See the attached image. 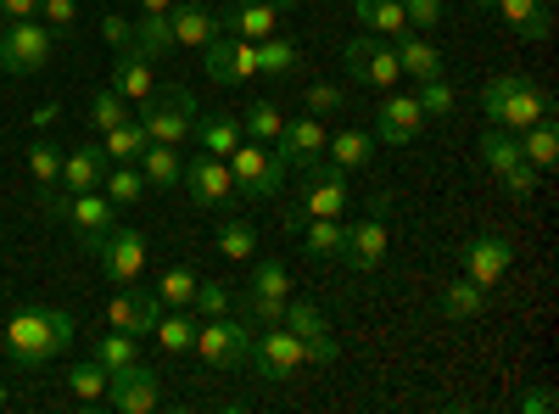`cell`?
Instances as JSON below:
<instances>
[{"instance_id": "20", "label": "cell", "mask_w": 559, "mask_h": 414, "mask_svg": "<svg viewBox=\"0 0 559 414\" xmlns=\"http://www.w3.org/2000/svg\"><path fill=\"white\" fill-rule=\"evenodd\" d=\"M419 129H426V113H419L414 96H397V90H392V96L376 107V146H392V152L414 146Z\"/></svg>"}, {"instance_id": "49", "label": "cell", "mask_w": 559, "mask_h": 414, "mask_svg": "<svg viewBox=\"0 0 559 414\" xmlns=\"http://www.w3.org/2000/svg\"><path fill=\"white\" fill-rule=\"evenodd\" d=\"M252 292L263 297H292V274L280 258H252Z\"/></svg>"}, {"instance_id": "51", "label": "cell", "mask_w": 559, "mask_h": 414, "mask_svg": "<svg viewBox=\"0 0 559 414\" xmlns=\"http://www.w3.org/2000/svg\"><path fill=\"white\" fill-rule=\"evenodd\" d=\"M39 23L51 28L57 39L79 28V0H39Z\"/></svg>"}, {"instance_id": "54", "label": "cell", "mask_w": 559, "mask_h": 414, "mask_svg": "<svg viewBox=\"0 0 559 414\" xmlns=\"http://www.w3.org/2000/svg\"><path fill=\"white\" fill-rule=\"evenodd\" d=\"M102 39L112 45V51H134V17L107 12V17H102Z\"/></svg>"}, {"instance_id": "40", "label": "cell", "mask_w": 559, "mask_h": 414, "mask_svg": "<svg viewBox=\"0 0 559 414\" xmlns=\"http://www.w3.org/2000/svg\"><path fill=\"white\" fill-rule=\"evenodd\" d=\"M280 129H286V113H280V102H252V107L241 113V134H247V141L274 146Z\"/></svg>"}, {"instance_id": "1", "label": "cell", "mask_w": 559, "mask_h": 414, "mask_svg": "<svg viewBox=\"0 0 559 414\" xmlns=\"http://www.w3.org/2000/svg\"><path fill=\"white\" fill-rule=\"evenodd\" d=\"M79 342V319L68 308H17L7 319V353L23 364V370H39L57 353H68Z\"/></svg>"}, {"instance_id": "53", "label": "cell", "mask_w": 559, "mask_h": 414, "mask_svg": "<svg viewBox=\"0 0 559 414\" xmlns=\"http://www.w3.org/2000/svg\"><path fill=\"white\" fill-rule=\"evenodd\" d=\"M191 314H197V319H218V314H229V292H224V286H202V281H197Z\"/></svg>"}, {"instance_id": "10", "label": "cell", "mask_w": 559, "mask_h": 414, "mask_svg": "<svg viewBox=\"0 0 559 414\" xmlns=\"http://www.w3.org/2000/svg\"><path fill=\"white\" fill-rule=\"evenodd\" d=\"M224 163H229V174H236L241 197H258V202H263V197H274L280 186H286V174H292L286 163L274 157V146H263V141H241Z\"/></svg>"}, {"instance_id": "61", "label": "cell", "mask_w": 559, "mask_h": 414, "mask_svg": "<svg viewBox=\"0 0 559 414\" xmlns=\"http://www.w3.org/2000/svg\"><path fill=\"white\" fill-rule=\"evenodd\" d=\"M0 353H7V326H0Z\"/></svg>"}, {"instance_id": "18", "label": "cell", "mask_w": 559, "mask_h": 414, "mask_svg": "<svg viewBox=\"0 0 559 414\" xmlns=\"http://www.w3.org/2000/svg\"><path fill=\"white\" fill-rule=\"evenodd\" d=\"M297 0H229L218 12V28L236 39H269L280 28V12H292Z\"/></svg>"}, {"instance_id": "50", "label": "cell", "mask_w": 559, "mask_h": 414, "mask_svg": "<svg viewBox=\"0 0 559 414\" xmlns=\"http://www.w3.org/2000/svg\"><path fill=\"white\" fill-rule=\"evenodd\" d=\"M302 107H308L313 118H331V113L347 107V90H342V84H308V90H302Z\"/></svg>"}, {"instance_id": "55", "label": "cell", "mask_w": 559, "mask_h": 414, "mask_svg": "<svg viewBox=\"0 0 559 414\" xmlns=\"http://www.w3.org/2000/svg\"><path fill=\"white\" fill-rule=\"evenodd\" d=\"M498 179H503L509 197H532V191H537V168H532V163H515V168L498 174Z\"/></svg>"}, {"instance_id": "30", "label": "cell", "mask_w": 559, "mask_h": 414, "mask_svg": "<svg viewBox=\"0 0 559 414\" xmlns=\"http://www.w3.org/2000/svg\"><path fill=\"white\" fill-rule=\"evenodd\" d=\"M437 308H442V319H453V326H464V319H481V308H487V286H476V281H448L442 286V297H437Z\"/></svg>"}, {"instance_id": "48", "label": "cell", "mask_w": 559, "mask_h": 414, "mask_svg": "<svg viewBox=\"0 0 559 414\" xmlns=\"http://www.w3.org/2000/svg\"><path fill=\"white\" fill-rule=\"evenodd\" d=\"M414 102H419V113H426V118H448V113H453V84H448V73H437V79H419Z\"/></svg>"}, {"instance_id": "31", "label": "cell", "mask_w": 559, "mask_h": 414, "mask_svg": "<svg viewBox=\"0 0 559 414\" xmlns=\"http://www.w3.org/2000/svg\"><path fill=\"white\" fill-rule=\"evenodd\" d=\"M521 157H526L537 174H548V168L559 163V129H554V113L521 129Z\"/></svg>"}, {"instance_id": "62", "label": "cell", "mask_w": 559, "mask_h": 414, "mask_svg": "<svg viewBox=\"0 0 559 414\" xmlns=\"http://www.w3.org/2000/svg\"><path fill=\"white\" fill-rule=\"evenodd\" d=\"M0 409H7V387H0Z\"/></svg>"}, {"instance_id": "52", "label": "cell", "mask_w": 559, "mask_h": 414, "mask_svg": "<svg viewBox=\"0 0 559 414\" xmlns=\"http://www.w3.org/2000/svg\"><path fill=\"white\" fill-rule=\"evenodd\" d=\"M403 17H408L414 34H431L448 17V7H442V0H403Z\"/></svg>"}, {"instance_id": "28", "label": "cell", "mask_w": 559, "mask_h": 414, "mask_svg": "<svg viewBox=\"0 0 559 414\" xmlns=\"http://www.w3.org/2000/svg\"><path fill=\"white\" fill-rule=\"evenodd\" d=\"M397 45V68L403 73H414V79H437L448 62H442V51H437V45H431V34H403V39H392Z\"/></svg>"}, {"instance_id": "24", "label": "cell", "mask_w": 559, "mask_h": 414, "mask_svg": "<svg viewBox=\"0 0 559 414\" xmlns=\"http://www.w3.org/2000/svg\"><path fill=\"white\" fill-rule=\"evenodd\" d=\"M168 28H174V45H191V51H202V45L218 34V12H207L202 0H174Z\"/></svg>"}, {"instance_id": "56", "label": "cell", "mask_w": 559, "mask_h": 414, "mask_svg": "<svg viewBox=\"0 0 559 414\" xmlns=\"http://www.w3.org/2000/svg\"><path fill=\"white\" fill-rule=\"evenodd\" d=\"M515 409H521V414H554V387H532V392H521Z\"/></svg>"}, {"instance_id": "34", "label": "cell", "mask_w": 559, "mask_h": 414, "mask_svg": "<svg viewBox=\"0 0 559 414\" xmlns=\"http://www.w3.org/2000/svg\"><path fill=\"white\" fill-rule=\"evenodd\" d=\"M197 326H202V319H197L191 308H168V314H157L152 336H157V347H163V353H191V342H197Z\"/></svg>"}, {"instance_id": "63", "label": "cell", "mask_w": 559, "mask_h": 414, "mask_svg": "<svg viewBox=\"0 0 559 414\" xmlns=\"http://www.w3.org/2000/svg\"><path fill=\"white\" fill-rule=\"evenodd\" d=\"M0 34H7V17H0Z\"/></svg>"}, {"instance_id": "45", "label": "cell", "mask_w": 559, "mask_h": 414, "mask_svg": "<svg viewBox=\"0 0 559 414\" xmlns=\"http://www.w3.org/2000/svg\"><path fill=\"white\" fill-rule=\"evenodd\" d=\"M191 297H197V269H191V263L163 269V281H157V303H163V308H191Z\"/></svg>"}, {"instance_id": "27", "label": "cell", "mask_w": 559, "mask_h": 414, "mask_svg": "<svg viewBox=\"0 0 559 414\" xmlns=\"http://www.w3.org/2000/svg\"><path fill=\"white\" fill-rule=\"evenodd\" d=\"M324 163L342 168V174L369 168V163H376V134H364V129H342V134H331V141H324Z\"/></svg>"}, {"instance_id": "39", "label": "cell", "mask_w": 559, "mask_h": 414, "mask_svg": "<svg viewBox=\"0 0 559 414\" xmlns=\"http://www.w3.org/2000/svg\"><path fill=\"white\" fill-rule=\"evenodd\" d=\"M134 51L140 57H168L174 51V28H168V12H140L134 17Z\"/></svg>"}, {"instance_id": "23", "label": "cell", "mask_w": 559, "mask_h": 414, "mask_svg": "<svg viewBox=\"0 0 559 414\" xmlns=\"http://www.w3.org/2000/svg\"><path fill=\"white\" fill-rule=\"evenodd\" d=\"M112 90L129 102V107H140L157 90V68H152V57H140V51H118L112 57Z\"/></svg>"}, {"instance_id": "44", "label": "cell", "mask_w": 559, "mask_h": 414, "mask_svg": "<svg viewBox=\"0 0 559 414\" xmlns=\"http://www.w3.org/2000/svg\"><path fill=\"white\" fill-rule=\"evenodd\" d=\"M218 252L224 258H236V263H252L258 258V229L247 224V218H229V224H218Z\"/></svg>"}, {"instance_id": "59", "label": "cell", "mask_w": 559, "mask_h": 414, "mask_svg": "<svg viewBox=\"0 0 559 414\" xmlns=\"http://www.w3.org/2000/svg\"><path fill=\"white\" fill-rule=\"evenodd\" d=\"M369 213L386 218V213H392V191H376V197H369Z\"/></svg>"}, {"instance_id": "57", "label": "cell", "mask_w": 559, "mask_h": 414, "mask_svg": "<svg viewBox=\"0 0 559 414\" xmlns=\"http://www.w3.org/2000/svg\"><path fill=\"white\" fill-rule=\"evenodd\" d=\"M0 17L17 23V17H39V0H0Z\"/></svg>"}, {"instance_id": "29", "label": "cell", "mask_w": 559, "mask_h": 414, "mask_svg": "<svg viewBox=\"0 0 559 414\" xmlns=\"http://www.w3.org/2000/svg\"><path fill=\"white\" fill-rule=\"evenodd\" d=\"M353 17L364 23V34H381V39H403L408 34L403 0H353Z\"/></svg>"}, {"instance_id": "4", "label": "cell", "mask_w": 559, "mask_h": 414, "mask_svg": "<svg viewBox=\"0 0 559 414\" xmlns=\"http://www.w3.org/2000/svg\"><path fill=\"white\" fill-rule=\"evenodd\" d=\"M45 213L62 218V224L73 229V236H79V247H84V252H96V241H102L107 229L118 224V208H112L102 191H79V197L51 191V197H45Z\"/></svg>"}, {"instance_id": "41", "label": "cell", "mask_w": 559, "mask_h": 414, "mask_svg": "<svg viewBox=\"0 0 559 414\" xmlns=\"http://www.w3.org/2000/svg\"><path fill=\"white\" fill-rule=\"evenodd\" d=\"M229 308H241L236 319H247L252 331H269V326H280V319H286V297H263V292H241V303H229Z\"/></svg>"}, {"instance_id": "13", "label": "cell", "mask_w": 559, "mask_h": 414, "mask_svg": "<svg viewBox=\"0 0 559 414\" xmlns=\"http://www.w3.org/2000/svg\"><path fill=\"white\" fill-rule=\"evenodd\" d=\"M297 342H302V358L308 364H336L342 358V347H336V336H331V326H324V314H319V303H308V297H286V319H280Z\"/></svg>"}, {"instance_id": "33", "label": "cell", "mask_w": 559, "mask_h": 414, "mask_svg": "<svg viewBox=\"0 0 559 414\" xmlns=\"http://www.w3.org/2000/svg\"><path fill=\"white\" fill-rule=\"evenodd\" d=\"M297 236H302V252L308 258H342L347 218H308V224H297Z\"/></svg>"}, {"instance_id": "16", "label": "cell", "mask_w": 559, "mask_h": 414, "mask_svg": "<svg viewBox=\"0 0 559 414\" xmlns=\"http://www.w3.org/2000/svg\"><path fill=\"white\" fill-rule=\"evenodd\" d=\"M252 364H258V376H269V381H292L308 358H302V342L286 326H269L263 336L252 331Z\"/></svg>"}, {"instance_id": "37", "label": "cell", "mask_w": 559, "mask_h": 414, "mask_svg": "<svg viewBox=\"0 0 559 414\" xmlns=\"http://www.w3.org/2000/svg\"><path fill=\"white\" fill-rule=\"evenodd\" d=\"M152 146V134L140 129V118H123L118 129H107L102 134V152H107V163H140V152Z\"/></svg>"}, {"instance_id": "5", "label": "cell", "mask_w": 559, "mask_h": 414, "mask_svg": "<svg viewBox=\"0 0 559 414\" xmlns=\"http://www.w3.org/2000/svg\"><path fill=\"white\" fill-rule=\"evenodd\" d=\"M191 353H202L213 370H247V364H252V326H247V319H229V314L202 319Z\"/></svg>"}, {"instance_id": "15", "label": "cell", "mask_w": 559, "mask_h": 414, "mask_svg": "<svg viewBox=\"0 0 559 414\" xmlns=\"http://www.w3.org/2000/svg\"><path fill=\"white\" fill-rule=\"evenodd\" d=\"M459 263H464V281L498 286L503 274H509V263H515V241L498 236V229H487V236H476V241L459 247Z\"/></svg>"}, {"instance_id": "8", "label": "cell", "mask_w": 559, "mask_h": 414, "mask_svg": "<svg viewBox=\"0 0 559 414\" xmlns=\"http://www.w3.org/2000/svg\"><path fill=\"white\" fill-rule=\"evenodd\" d=\"M308 186H302V208L286 213V229L308 224V218H347V174L331 168V163H313L302 168Z\"/></svg>"}, {"instance_id": "25", "label": "cell", "mask_w": 559, "mask_h": 414, "mask_svg": "<svg viewBox=\"0 0 559 414\" xmlns=\"http://www.w3.org/2000/svg\"><path fill=\"white\" fill-rule=\"evenodd\" d=\"M191 141L207 152V157H229V152H236L241 141H247V134H241V118H229V113H197V134H191Z\"/></svg>"}, {"instance_id": "43", "label": "cell", "mask_w": 559, "mask_h": 414, "mask_svg": "<svg viewBox=\"0 0 559 414\" xmlns=\"http://www.w3.org/2000/svg\"><path fill=\"white\" fill-rule=\"evenodd\" d=\"M28 174H34L39 197H51L57 179H62V146H57V141H34V146H28Z\"/></svg>"}, {"instance_id": "22", "label": "cell", "mask_w": 559, "mask_h": 414, "mask_svg": "<svg viewBox=\"0 0 559 414\" xmlns=\"http://www.w3.org/2000/svg\"><path fill=\"white\" fill-rule=\"evenodd\" d=\"M102 179H107V152H102V141H96V146H79V152H62V179H57V191H68V197L102 191Z\"/></svg>"}, {"instance_id": "32", "label": "cell", "mask_w": 559, "mask_h": 414, "mask_svg": "<svg viewBox=\"0 0 559 414\" xmlns=\"http://www.w3.org/2000/svg\"><path fill=\"white\" fill-rule=\"evenodd\" d=\"M140 174H146V191H174L179 186V174H185V163H179V146H146L140 152V163H134Z\"/></svg>"}, {"instance_id": "7", "label": "cell", "mask_w": 559, "mask_h": 414, "mask_svg": "<svg viewBox=\"0 0 559 414\" xmlns=\"http://www.w3.org/2000/svg\"><path fill=\"white\" fill-rule=\"evenodd\" d=\"M179 186H185V197H191L202 213H229L241 202V186H236V174H229V163L207 157V152H197L191 163H185Z\"/></svg>"}, {"instance_id": "3", "label": "cell", "mask_w": 559, "mask_h": 414, "mask_svg": "<svg viewBox=\"0 0 559 414\" xmlns=\"http://www.w3.org/2000/svg\"><path fill=\"white\" fill-rule=\"evenodd\" d=\"M481 107H487V118L498 123V129H526V123H537V118H548L554 113V102H548V90H537L532 79H521V73H498L487 90H481Z\"/></svg>"}, {"instance_id": "42", "label": "cell", "mask_w": 559, "mask_h": 414, "mask_svg": "<svg viewBox=\"0 0 559 414\" xmlns=\"http://www.w3.org/2000/svg\"><path fill=\"white\" fill-rule=\"evenodd\" d=\"M90 358L96 364H107V370H123V364H134L140 358V336H129V331H102L96 336V347H90Z\"/></svg>"}, {"instance_id": "26", "label": "cell", "mask_w": 559, "mask_h": 414, "mask_svg": "<svg viewBox=\"0 0 559 414\" xmlns=\"http://www.w3.org/2000/svg\"><path fill=\"white\" fill-rule=\"evenodd\" d=\"M503 12V23L521 39H548L554 34V0H492Z\"/></svg>"}, {"instance_id": "35", "label": "cell", "mask_w": 559, "mask_h": 414, "mask_svg": "<svg viewBox=\"0 0 559 414\" xmlns=\"http://www.w3.org/2000/svg\"><path fill=\"white\" fill-rule=\"evenodd\" d=\"M252 45H258V79H286V73H297V62H302V45H297V39L269 34V39H252Z\"/></svg>"}, {"instance_id": "21", "label": "cell", "mask_w": 559, "mask_h": 414, "mask_svg": "<svg viewBox=\"0 0 559 414\" xmlns=\"http://www.w3.org/2000/svg\"><path fill=\"white\" fill-rule=\"evenodd\" d=\"M157 314H163V303H157V292H140L134 281L107 303V326L112 331H129V336H146L152 326H157Z\"/></svg>"}, {"instance_id": "36", "label": "cell", "mask_w": 559, "mask_h": 414, "mask_svg": "<svg viewBox=\"0 0 559 414\" xmlns=\"http://www.w3.org/2000/svg\"><path fill=\"white\" fill-rule=\"evenodd\" d=\"M476 152H481V168H487V174H509L515 163H526V157H521V134H515V129H498V123L481 134Z\"/></svg>"}, {"instance_id": "11", "label": "cell", "mask_w": 559, "mask_h": 414, "mask_svg": "<svg viewBox=\"0 0 559 414\" xmlns=\"http://www.w3.org/2000/svg\"><path fill=\"white\" fill-rule=\"evenodd\" d=\"M202 73H207L213 84H224V90H236V84L258 79V45L218 28V34L202 45Z\"/></svg>"}, {"instance_id": "38", "label": "cell", "mask_w": 559, "mask_h": 414, "mask_svg": "<svg viewBox=\"0 0 559 414\" xmlns=\"http://www.w3.org/2000/svg\"><path fill=\"white\" fill-rule=\"evenodd\" d=\"M102 197L112 208H129V202H146V174L134 163H107V179H102Z\"/></svg>"}, {"instance_id": "58", "label": "cell", "mask_w": 559, "mask_h": 414, "mask_svg": "<svg viewBox=\"0 0 559 414\" xmlns=\"http://www.w3.org/2000/svg\"><path fill=\"white\" fill-rule=\"evenodd\" d=\"M57 118H62V107H57V102H39V107H34V129H51Z\"/></svg>"}, {"instance_id": "12", "label": "cell", "mask_w": 559, "mask_h": 414, "mask_svg": "<svg viewBox=\"0 0 559 414\" xmlns=\"http://www.w3.org/2000/svg\"><path fill=\"white\" fill-rule=\"evenodd\" d=\"M102 403H112L118 414H152L157 403H163V376L152 370V364H123V370H112L107 376V398Z\"/></svg>"}, {"instance_id": "6", "label": "cell", "mask_w": 559, "mask_h": 414, "mask_svg": "<svg viewBox=\"0 0 559 414\" xmlns=\"http://www.w3.org/2000/svg\"><path fill=\"white\" fill-rule=\"evenodd\" d=\"M51 51H57V34L39 17H17V23H7V34H0V68H7L12 79H28L39 68H51Z\"/></svg>"}, {"instance_id": "19", "label": "cell", "mask_w": 559, "mask_h": 414, "mask_svg": "<svg viewBox=\"0 0 559 414\" xmlns=\"http://www.w3.org/2000/svg\"><path fill=\"white\" fill-rule=\"evenodd\" d=\"M386 218H376V213H364L358 224H347V241H342V263L353 269V274H376L381 263H386Z\"/></svg>"}, {"instance_id": "47", "label": "cell", "mask_w": 559, "mask_h": 414, "mask_svg": "<svg viewBox=\"0 0 559 414\" xmlns=\"http://www.w3.org/2000/svg\"><path fill=\"white\" fill-rule=\"evenodd\" d=\"M84 118H90V129H96V134H107V129H118V123L129 118V102H123L118 90L107 84V90H96V96H90Z\"/></svg>"}, {"instance_id": "9", "label": "cell", "mask_w": 559, "mask_h": 414, "mask_svg": "<svg viewBox=\"0 0 559 414\" xmlns=\"http://www.w3.org/2000/svg\"><path fill=\"white\" fill-rule=\"evenodd\" d=\"M342 62H347V79H353V84L392 90V84L403 79V68H397V45L381 39V34H353V39H347V51H342Z\"/></svg>"}, {"instance_id": "17", "label": "cell", "mask_w": 559, "mask_h": 414, "mask_svg": "<svg viewBox=\"0 0 559 414\" xmlns=\"http://www.w3.org/2000/svg\"><path fill=\"white\" fill-rule=\"evenodd\" d=\"M324 141H331V129L313 113H302V118H286V129H280V141H274V157L286 168H313V163H324Z\"/></svg>"}, {"instance_id": "14", "label": "cell", "mask_w": 559, "mask_h": 414, "mask_svg": "<svg viewBox=\"0 0 559 414\" xmlns=\"http://www.w3.org/2000/svg\"><path fill=\"white\" fill-rule=\"evenodd\" d=\"M90 258L102 263V274H107L112 286H129V281H140V269H146V236H140V229H118L112 224Z\"/></svg>"}, {"instance_id": "2", "label": "cell", "mask_w": 559, "mask_h": 414, "mask_svg": "<svg viewBox=\"0 0 559 414\" xmlns=\"http://www.w3.org/2000/svg\"><path fill=\"white\" fill-rule=\"evenodd\" d=\"M197 113H202V102L191 96V90L168 84V90H152V96L140 102V129H146L157 146H191Z\"/></svg>"}, {"instance_id": "46", "label": "cell", "mask_w": 559, "mask_h": 414, "mask_svg": "<svg viewBox=\"0 0 559 414\" xmlns=\"http://www.w3.org/2000/svg\"><path fill=\"white\" fill-rule=\"evenodd\" d=\"M107 364H96V358H84V364H73L68 370V392L79 398V403H102L107 398Z\"/></svg>"}, {"instance_id": "60", "label": "cell", "mask_w": 559, "mask_h": 414, "mask_svg": "<svg viewBox=\"0 0 559 414\" xmlns=\"http://www.w3.org/2000/svg\"><path fill=\"white\" fill-rule=\"evenodd\" d=\"M140 12H174V0H140Z\"/></svg>"}]
</instances>
